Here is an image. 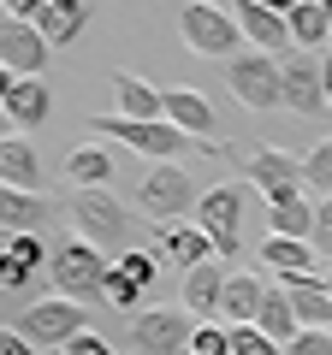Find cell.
<instances>
[{
    "label": "cell",
    "mask_w": 332,
    "mask_h": 355,
    "mask_svg": "<svg viewBox=\"0 0 332 355\" xmlns=\"http://www.w3.org/2000/svg\"><path fill=\"white\" fill-rule=\"evenodd\" d=\"M231 154L243 160V178H249L261 196L285 190V184H303V160L285 154V148H273V142H249V148H231Z\"/></svg>",
    "instance_id": "11"
},
{
    "label": "cell",
    "mask_w": 332,
    "mask_h": 355,
    "mask_svg": "<svg viewBox=\"0 0 332 355\" xmlns=\"http://www.w3.org/2000/svg\"><path fill=\"white\" fill-rule=\"evenodd\" d=\"M231 355H285V343H273L261 326H231Z\"/></svg>",
    "instance_id": "31"
},
{
    "label": "cell",
    "mask_w": 332,
    "mask_h": 355,
    "mask_svg": "<svg viewBox=\"0 0 332 355\" xmlns=\"http://www.w3.org/2000/svg\"><path fill=\"white\" fill-rule=\"evenodd\" d=\"M137 296H149V291H142L131 272H119V266H113V279H107V302H113V308H137Z\"/></svg>",
    "instance_id": "35"
},
{
    "label": "cell",
    "mask_w": 332,
    "mask_h": 355,
    "mask_svg": "<svg viewBox=\"0 0 332 355\" xmlns=\"http://www.w3.org/2000/svg\"><path fill=\"white\" fill-rule=\"evenodd\" d=\"M214 237H208L202 225H166L160 231V261H172V266H184V272H190V266H202V261H214Z\"/></svg>",
    "instance_id": "22"
},
{
    "label": "cell",
    "mask_w": 332,
    "mask_h": 355,
    "mask_svg": "<svg viewBox=\"0 0 332 355\" xmlns=\"http://www.w3.org/2000/svg\"><path fill=\"white\" fill-rule=\"evenodd\" d=\"M320 6H326V18H332V0H320Z\"/></svg>",
    "instance_id": "43"
},
{
    "label": "cell",
    "mask_w": 332,
    "mask_h": 355,
    "mask_svg": "<svg viewBox=\"0 0 332 355\" xmlns=\"http://www.w3.org/2000/svg\"><path fill=\"white\" fill-rule=\"evenodd\" d=\"M113 266H119V272H131V279H137L142 291H149V284H154V272H160V254H149V249H125Z\"/></svg>",
    "instance_id": "33"
},
{
    "label": "cell",
    "mask_w": 332,
    "mask_h": 355,
    "mask_svg": "<svg viewBox=\"0 0 332 355\" xmlns=\"http://www.w3.org/2000/svg\"><path fill=\"white\" fill-rule=\"evenodd\" d=\"M267 219H273V237H297V243L315 237V202H308L303 184L273 190V196H267Z\"/></svg>",
    "instance_id": "17"
},
{
    "label": "cell",
    "mask_w": 332,
    "mask_h": 355,
    "mask_svg": "<svg viewBox=\"0 0 332 355\" xmlns=\"http://www.w3.org/2000/svg\"><path fill=\"white\" fill-rule=\"evenodd\" d=\"M190 355H231V326H214V320H202L190 338Z\"/></svg>",
    "instance_id": "32"
},
{
    "label": "cell",
    "mask_w": 332,
    "mask_h": 355,
    "mask_svg": "<svg viewBox=\"0 0 332 355\" xmlns=\"http://www.w3.org/2000/svg\"><path fill=\"white\" fill-rule=\"evenodd\" d=\"M42 6H48V0H0V12H6V18H24V24H36Z\"/></svg>",
    "instance_id": "37"
},
{
    "label": "cell",
    "mask_w": 332,
    "mask_h": 355,
    "mask_svg": "<svg viewBox=\"0 0 332 355\" xmlns=\"http://www.w3.org/2000/svg\"><path fill=\"white\" fill-rule=\"evenodd\" d=\"M65 178H72L77 190H107L113 184V154L101 142H83V148L65 154Z\"/></svg>",
    "instance_id": "26"
},
{
    "label": "cell",
    "mask_w": 332,
    "mask_h": 355,
    "mask_svg": "<svg viewBox=\"0 0 332 355\" xmlns=\"http://www.w3.org/2000/svg\"><path fill=\"white\" fill-rule=\"evenodd\" d=\"M285 24H291L297 48H326V42H332V18H326L320 0H297L291 12H285Z\"/></svg>",
    "instance_id": "28"
},
{
    "label": "cell",
    "mask_w": 332,
    "mask_h": 355,
    "mask_svg": "<svg viewBox=\"0 0 332 355\" xmlns=\"http://www.w3.org/2000/svg\"><path fill=\"white\" fill-rule=\"evenodd\" d=\"M326 60H332V53H326Z\"/></svg>",
    "instance_id": "45"
},
{
    "label": "cell",
    "mask_w": 332,
    "mask_h": 355,
    "mask_svg": "<svg viewBox=\"0 0 332 355\" xmlns=\"http://www.w3.org/2000/svg\"><path fill=\"white\" fill-rule=\"evenodd\" d=\"M261 331H267L273 343H291L297 331H303V320H297V302L285 291H267V302H261V320H256Z\"/></svg>",
    "instance_id": "29"
},
{
    "label": "cell",
    "mask_w": 332,
    "mask_h": 355,
    "mask_svg": "<svg viewBox=\"0 0 332 355\" xmlns=\"http://www.w3.org/2000/svg\"><path fill=\"white\" fill-rule=\"evenodd\" d=\"M0 355H36V343H30L18 326H6V331H0Z\"/></svg>",
    "instance_id": "38"
},
{
    "label": "cell",
    "mask_w": 332,
    "mask_h": 355,
    "mask_svg": "<svg viewBox=\"0 0 332 355\" xmlns=\"http://www.w3.org/2000/svg\"><path fill=\"white\" fill-rule=\"evenodd\" d=\"M226 89L249 107V113H279L285 107V60L243 48L238 60H226Z\"/></svg>",
    "instance_id": "4"
},
{
    "label": "cell",
    "mask_w": 332,
    "mask_h": 355,
    "mask_svg": "<svg viewBox=\"0 0 332 355\" xmlns=\"http://www.w3.org/2000/svg\"><path fill=\"white\" fill-rule=\"evenodd\" d=\"M190 308H149V314H131V355H190Z\"/></svg>",
    "instance_id": "8"
},
{
    "label": "cell",
    "mask_w": 332,
    "mask_h": 355,
    "mask_svg": "<svg viewBox=\"0 0 332 355\" xmlns=\"http://www.w3.org/2000/svg\"><path fill=\"white\" fill-rule=\"evenodd\" d=\"M326 101H332V60H326Z\"/></svg>",
    "instance_id": "41"
},
{
    "label": "cell",
    "mask_w": 332,
    "mask_h": 355,
    "mask_svg": "<svg viewBox=\"0 0 332 355\" xmlns=\"http://www.w3.org/2000/svg\"><path fill=\"white\" fill-rule=\"evenodd\" d=\"M256 6H273V12H291L297 0H256Z\"/></svg>",
    "instance_id": "40"
},
{
    "label": "cell",
    "mask_w": 332,
    "mask_h": 355,
    "mask_svg": "<svg viewBox=\"0 0 332 355\" xmlns=\"http://www.w3.org/2000/svg\"><path fill=\"white\" fill-rule=\"evenodd\" d=\"M179 36H184V48L202 53V60H238V53L249 48L238 12H226L219 0H190L179 12Z\"/></svg>",
    "instance_id": "1"
},
{
    "label": "cell",
    "mask_w": 332,
    "mask_h": 355,
    "mask_svg": "<svg viewBox=\"0 0 332 355\" xmlns=\"http://www.w3.org/2000/svg\"><path fill=\"white\" fill-rule=\"evenodd\" d=\"M0 184H13V190H36L42 184V160H36V148H30L24 137H0Z\"/></svg>",
    "instance_id": "24"
},
{
    "label": "cell",
    "mask_w": 332,
    "mask_h": 355,
    "mask_svg": "<svg viewBox=\"0 0 332 355\" xmlns=\"http://www.w3.org/2000/svg\"><path fill=\"white\" fill-rule=\"evenodd\" d=\"M285 355H332V331H320V326H303L291 343H285Z\"/></svg>",
    "instance_id": "34"
},
{
    "label": "cell",
    "mask_w": 332,
    "mask_h": 355,
    "mask_svg": "<svg viewBox=\"0 0 332 355\" xmlns=\"http://www.w3.org/2000/svg\"><path fill=\"white\" fill-rule=\"evenodd\" d=\"M261 302H267V284H261L256 272H231L226 279V308H219V314H226L231 326H256Z\"/></svg>",
    "instance_id": "25"
},
{
    "label": "cell",
    "mask_w": 332,
    "mask_h": 355,
    "mask_svg": "<svg viewBox=\"0 0 332 355\" xmlns=\"http://www.w3.org/2000/svg\"><path fill=\"white\" fill-rule=\"evenodd\" d=\"M137 202H142V214H149V219H160V225H179L190 207H202V196H196L190 172H184L179 160H166V166H149V172H142Z\"/></svg>",
    "instance_id": "6"
},
{
    "label": "cell",
    "mask_w": 332,
    "mask_h": 355,
    "mask_svg": "<svg viewBox=\"0 0 332 355\" xmlns=\"http://www.w3.org/2000/svg\"><path fill=\"white\" fill-rule=\"evenodd\" d=\"M18 331H24L30 343H72L90 331V320H83V302H72V296H48V302H30L24 314H18Z\"/></svg>",
    "instance_id": "9"
},
{
    "label": "cell",
    "mask_w": 332,
    "mask_h": 355,
    "mask_svg": "<svg viewBox=\"0 0 332 355\" xmlns=\"http://www.w3.org/2000/svg\"><path fill=\"white\" fill-rule=\"evenodd\" d=\"M65 355H113V349H107V338L83 331V338H72V343H65Z\"/></svg>",
    "instance_id": "39"
},
{
    "label": "cell",
    "mask_w": 332,
    "mask_h": 355,
    "mask_svg": "<svg viewBox=\"0 0 332 355\" xmlns=\"http://www.w3.org/2000/svg\"><path fill=\"white\" fill-rule=\"evenodd\" d=\"M48 107H53V95H48L42 77H6V83H0V113H6V130H13V137L36 130L42 119H48Z\"/></svg>",
    "instance_id": "12"
},
{
    "label": "cell",
    "mask_w": 332,
    "mask_h": 355,
    "mask_svg": "<svg viewBox=\"0 0 332 355\" xmlns=\"http://www.w3.org/2000/svg\"><path fill=\"white\" fill-rule=\"evenodd\" d=\"M231 12H238L243 42H249L256 53H291V48H297V42H291V24H285V12H273V6H256V0H238Z\"/></svg>",
    "instance_id": "16"
},
{
    "label": "cell",
    "mask_w": 332,
    "mask_h": 355,
    "mask_svg": "<svg viewBox=\"0 0 332 355\" xmlns=\"http://www.w3.org/2000/svg\"><path fill=\"white\" fill-rule=\"evenodd\" d=\"M42 266H53V249H42V237L30 231V237H6L0 243V291H30V279H36Z\"/></svg>",
    "instance_id": "15"
},
{
    "label": "cell",
    "mask_w": 332,
    "mask_h": 355,
    "mask_svg": "<svg viewBox=\"0 0 332 355\" xmlns=\"http://www.w3.org/2000/svg\"><path fill=\"white\" fill-rule=\"evenodd\" d=\"M308 243H315V254H332V196L315 202V237Z\"/></svg>",
    "instance_id": "36"
},
{
    "label": "cell",
    "mask_w": 332,
    "mask_h": 355,
    "mask_svg": "<svg viewBox=\"0 0 332 355\" xmlns=\"http://www.w3.org/2000/svg\"><path fill=\"white\" fill-rule=\"evenodd\" d=\"M249 178H231V184H214V190H202V207H196V225L214 237L219 254H238L243 243V207H249Z\"/></svg>",
    "instance_id": "5"
},
{
    "label": "cell",
    "mask_w": 332,
    "mask_h": 355,
    "mask_svg": "<svg viewBox=\"0 0 332 355\" xmlns=\"http://www.w3.org/2000/svg\"><path fill=\"white\" fill-rule=\"evenodd\" d=\"M48 279H53V296H72V302H95V296H107V279H113V261H107L95 243L72 237L53 249V266H48Z\"/></svg>",
    "instance_id": "3"
},
{
    "label": "cell",
    "mask_w": 332,
    "mask_h": 355,
    "mask_svg": "<svg viewBox=\"0 0 332 355\" xmlns=\"http://www.w3.org/2000/svg\"><path fill=\"white\" fill-rule=\"evenodd\" d=\"M303 190H315L320 202L332 196V137H320L315 148L303 154Z\"/></svg>",
    "instance_id": "30"
},
{
    "label": "cell",
    "mask_w": 332,
    "mask_h": 355,
    "mask_svg": "<svg viewBox=\"0 0 332 355\" xmlns=\"http://www.w3.org/2000/svg\"><path fill=\"white\" fill-rule=\"evenodd\" d=\"M53 355H65V349H53Z\"/></svg>",
    "instance_id": "44"
},
{
    "label": "cell",
    "mask_w": 332,
    "mask_h": 355,
    "mask_svg": "<svg viewBox=\"0 0 332 355\" xmlns=\"http://www.w3.org/2000/svg\"><path fill=\"white\" fill-rule=\"evenodd\" d=\"M72 225L83 243H95V249H131V214L113 202L107 190H77L72 196Z\"/></svg>",
    "instance_id": "7"
},
{
    "label": "cell",
    "mask_w": 332,
    "mask_h": 355,
    "mask_svg": "<svg viewBox=\"0 0 332 355\" xmlns=\"http://www.w3.org/2000/svg\"><path fill=\"white\" fill-rule=\"evenodd\" d=\"M226 279L231 272H219L214 261L190 266V272H184V308H190L196 320H214L219 308H226Z\"/></svg>",
    "instance_id": "19"
},
{
    "label": "cell",
    "mask_w": 332,
    "mask_h": 355,
    "mask_svg": "<svg viewBox=\"0 0 332 355\" xmlns=\"http://www.w3.org/2000/svg\"><path fill=\"white\" fill-rule=\"evenodd\" d=\"M42 219H48V202H42L36 190L0 184V231H6V237H30V231H42Z\"/></svg>",
    "instance_id": "21"
},
{
    "label": "cell",
    "mask_w": 332,
    "mask_h": 355,
    "mask_svg": "<svg viewBox=\"0 0 332 355\" xmlns=\"http://www.w3.org/2000/svg\"><path fill=\"white\" fill-rule=\"evenodd\" d=\"M285 107L291 113H332V101H326V60H285Z\"/></svg>",
    "instance_id": "13"
},
{
    "label": "cell",
    "mask_w": 332,
    "mask_h": 355,
    "mask_svg": "<svg viewBox=\"0 0 332 355\" xmlns=\"http://www.w3.org/2000/svg\"><path fill=\"white\" fill-rule=\"evenodd\" d=\"M83 24H90V0H48L36 18V30L53 42V48H65V42L83 36Z\"/></svg>",
    "instance_id": "23"
},
{
    "label": "cell",
    "mask_w": 332,
    "mask_h": 355,
    "mask_svg": "<svg viewBox=\"0 0 332 355\" xmlns=\"http://www.w3.org/2000/svg\"><path fill=\"white\" fill-rule=\"evenodd\" d=\"M113 113L119 119H166V89L142 83L137 71H113Z\"/></svg>",
    "instance_id": "18"
},
{
    "label": "cell",
    "mask_w": 332,
    "mask_h": 355,
    "mask_svg": "<svg viewBox=\"0 0 332 355\" xmlns=\"http://www.w3.org/2000/svg\"><path fill=\"white\" fill-rule=\"evenodd\" d=\"M320 279H326V291H332V266H326V272H320Z\"/></svg>",
    "instance_id": "42"
},
{
    "label": "cell",
    "mask_w": 332,
    "mask_h": 355,
    "mask_svg": "<svg viewBox=\"0 0 332 355\" xmlns=\"http://www.w3.org/2000/svg\"><path fill=\"white\" fill-rule=\"evenodd\" d=\"M166 125H179L184 137H196L208 154H226V148H214V107H208L202 89H184V83L166 89Z\"/></svg>",
    "instance_id": "14"
},
{
    "label": "cell",
    "mask_w": 332,
    "mask_h": 355,
    "mask_svg": "<svg viewBox=\"0 0 332 355\" xmlns=\"http://www.w3.org/2000/svg\"><path fill=\"white\" fill-rule=\"evenodd\" d=\"M261 261L279 272V279H303V272H315V243H297V237H267L261 243Z\"/></svg>",
    "instance_id": "27"
},
{
    "label": "cell",
    "mask_w": 332,
    "mask_h": 355,
    "mask_svg": "<svg viewBox=\"0 0 332 355\" xmlns=\"http://www.w3.org/2000/svg\"><path fill=\"white\" fill-rule=\"evenodd\" d=\"M279 291L297 302V320H303V326H320V331H332V291H326V279H320V272L285 279Z\"/></svg>",
    "instance_id": "20"
},
{
    "label": "cell",
    "mask_w": 332,
    "mask_h": 355,
    "mask_svg": "<svg viewBox=\"0 0 332 355\" xmlns=\"http://www.w3.org/2000/svg\"><path fill=\"white\" fill-rule=\"evenodd\" d=\"M95 137H107V142H119V148H131V154H142V160H154V166H166V160H179V154H190L196 148V137H184L179 125H166V119H95Z\"/></svg>",
    "instance_id": "2"
},
{
    "label": "cell",
    "mask_w": 332,
    "mask_h": 355,
    "mask_svg": "<svg viewBox=\"0 0 332 355\" xmlns=\"http://www.w3.org/2000/svg\"><path fill=\"white\" fill-rule=\"evenodd\" d=\"M48 53H53V42L36 24H24V18H6L0 24V65H6V77H42Z\"/></svg>",
    "instance_id": "10"
}]
</instances>
